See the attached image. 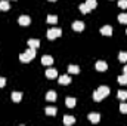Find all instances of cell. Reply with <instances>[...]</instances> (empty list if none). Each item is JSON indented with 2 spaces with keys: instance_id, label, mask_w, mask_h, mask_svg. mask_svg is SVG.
Wrapping results in <instances>:
<instances>
[{
  "instance_id": "ac0fdd59",
  "label": "cell",
  "mask_w": 127,
  "mask_h": 126,
  "mask_svg": "<svg viewBox=\"0 0 127 126\" xmlns=\"http://www.w3.org/2000/svg\"><path fill=\"white\" fill-rule=\"evenodd\" d=\"M10 9V6H9V1L7 0H0V10H9Z\"/></svg>"
},
{
  "instance_id": "d4e9b609",
  "label": "cell",
  "mask_w": 127,
  "mask_h": 126,
  "mask_svg": "<svg viewBox=\"0 0 127 126\" xmlns=\"http://www.w3.org/2000/svg\"><path fill=\"white\" fill-rule=\"evenodd\" d=\"M118 83L120 85H127V74H121L118 77Z\"/></svg>"
},
{
  "instance_id": "277c9868",
  "label": "cell",
  "mask_w": 127,
  "mask_h": 126,
  "mask_svg": "<svg viewBox=\"0 0 127 126\" xmlns=\"http://www.w3.org/2000/svg\"><path fill=\"white\" fill-rule=\"evenodd\" d=\"M18 24H19V25H22V27H27V25H30V24H31V18H30V16H27V15H21V16L18 18Z\"/></svg>"
},
{
  "instance_id": "f1b7e54d",
  "label": "cell",
  "mask_w": 127,
  "mask_h": 126,
  "mask_svg": "<svg viewBox=\"0 0 127 126\" xmlns=\"http://www.w3.org/2000/svg\"><path fill=\"white\" fill-rule=\"evenodd\" d=\"M6 85V79H3V77H0V88H3Z\"/></svg>"
},
{
  "instance_id": "d6986e66",
  "label": "cell",
  "mask_w": 127,
  "mask_h": 126,
  "mask_svg": "<svg viewBox=\"0 0 127 126\" xmlns=\"http://www.w3.org/2000/svg\"><path fill=\"white\" fill-rule=\"evenodd\" d=\"M56 96H58V95H56V92H55V91H49V92L46 94V99H47V101H52V102H53V101L56 99Z\"/></svg>"
},
{
  "instance_id": "3957f363",
  "label": "cell",
  "mask_w": 127,
  "mask_h": 126,
  "mask_svg": "<svg viewBox=\"0 0 127 126\" xmlns=\"http://www.w3.org/2000/svg\"><path fill=\"white\" fill-rule=\"evenodd\" d=\"M46 36H47L49 40H55V39H58V37L62 36V30L61 28H50V30H47Z\"/></svg>"
},
{
  "instance_id": "484cf974",
  "label": "cell",
  "mask_w": 127,
  "mask_h": 126,
  "mask_svg": "<svg viewBox=\"0 0 127 126\" xmlns=\"http://www.w3.org/2000/svg\"><path fill=\"white\" fill-rule=\"evenodd\" d=\"M86 4H87V6L90 7V10H92V9H95V7H96V4H97V3H96V0H87V1H86Z\"/></svg>"
},
{
  "instance_id": "f546056e",
  "label": "cell",
  "mask_w": 127,
  "mask_h": 126,
  "mask_svg": "<svg viewBox=\"0 0 127 126\" xmlns=\"http://www.w3.org/2000/svg\"><path fill=\"white\" fill-rule=\"evenodd\" d=\"M123 73H124V74H127V65L124 67V68H123Z\"/></svg>"
},
{
  "instance_id": "5bb4252c",
  "label": "cell",
  "mask_w": 127,
  "mask_h": 126,
  "mask_svg": "<svg viewBox=\"0 0 127 126\" xmlns=\"http://www.w3.org/2000/svg\"><path fill=\"white\" fill-rule=\"evenodd\" d=\"M58 82H59V85H69L71 83V77L69 76H61L59 79H58Z\"/></svg>"
},
{
  "instance_id": "30bf717a",
  "label": "cell",
  "mask_w": 127,
  "mask_h": 126,
  "mask_svg": "<svg viewBox=\"0 0 127 126\" xmlns=\"http://www.w3.org/2000/svg\"><path fill=\"white\" fill-rule=\"evenodd\" d=\"M89 120H90L92 123H99L100 114H99V113H90V114H89Z\"/></svg>"
},
{
  "instance_id": "7402d4cb",
  "label": "cell",
  "mask_w": 127,
  "mask_h": 126,
  "mask_svg": "<svg viewBox=\"0 0 127 126\" xmlns=\"http://www.w3.org/2000/svg\"><path fill=\"white\" fill-rule=\"evenodd\" d=\"M117 96H118V99H121V101L127 99V91H118V92H117Z\"/></svg>"
},
{
  "instance_id": "7c38bea8",
  "label": "cell",
  "mask_w": 127,
  "mask_h": 126,
  "mask_svg": "<svg viewBox=\"0 0 127 126\" xmlns=\"http://www.w3.org/2000/svg\"><path fill=\"white\" fill-rule=\"evenodd\" d=\"M65 104H66V107H68V108H72V107H75L77 101H75V98L68 96V98H65Z\"/></svg>"
},
{
  "instance_id": "4316f807",
  "label": "cell",
  "mask_w": 127,
  "mask_h": 126,
  "mask_svg": "<svg viewBox=\"0 0 127 126\" xmlns=\"http://www.w3.org/2000/svg\"><path fill=\"white\" fill-rule=\"evenodd\" d=\"M118 7L127 9V0H118Z\"/></svg>"
},
{
  "instance_id": "cb8c5ba5",
  "label": "cell",
  "mask_w": 127,
  "mask_h": 126,
  "mask_svg": "<svg viewBox=\"0 0 127 126\" xmlns=\"http://www.w3.org/2000/svg\"><path fill=\"white\" fill-rule=\"evenodd\" d=\"M118 21L121 24H127V13H120L118 15Z\"/></svg>"
},
{
  "instance_id": "5b68a950",
  "label": "cell",
  "mask_w": 127,
  "mask_h": 126,
  "mask_svg": "<svg viewBox=\"0 0 127 126\" xmlns=\"http://www.w3.org/2000/svg\"><path fill=\"white\" fill-rule=\"evenodd\" d=\"M72 30L74 31H77V33H81L83 30H84V22L83 21H75V22H72Z\"/></svg>"
},
{
  "instance_id": "8fae6325",
  "label": "cell",
  "mask_w": 127,
  "mask_h": 126,
  "mask_svg": "<svg viewBox=\"0 0 127 126\" xmlns=\"http://www.w3.org/2000/svg\"><path fill=\"white\" fill-rule=\"evenodd\" d=\"M75 123V117H72V116H64V125L66 126H71Z\"/></svg>"
},
{
  "instance_id": "6da1fadb",
  "label": "cell",
  "mask_w": 127,
  "mask_h": 126,
  "mask_svg": "<svg viewBox=\"0 0 127 126\" xmlns=\"http://www.w3.org/2000/svg\"><path fill=\"white\" fill-rule=\"evenodd\" d=\"M108 95H109V88L103 85V86H99L95 92H93V99H95L96 102H99V101H102L103 98H106Z\"/></svg>"
},
{
  "instance_id": "1f68e13d",
  "label": "cell",
  "mask_w": 127,
  "mask_h": 126,
  "mask_svg": "<svg viewBox=\"0 0 127 126\" xmlns=\"http://www.w3.org/2000/svg\"><path fill=\"white\" fill-rule=\"evenodd\" d=\"M126 33H127V31H126Z\"/></svg>"
},
{
  "instance_id": "9c48e42d",
  "label": "cell",
  "mask_w": 127,
  "mask_h": 126,
  "mask_svg": "<svg viewBox=\"0 0 127 126\" xmlns=\"http://www.w3.org/2000/svg\"><path fill=\"white\" fill-rule=\"evenodd\" d=\"M106 68H108V64L105 61H97L96 63V70L97 71H106Z\"/></svg>"
},
{
  "instance_id": "9a60e30c",
  "label": "cell",
  "mask_w": 127,
  "mask_h": 126,
  "mask_svg": "<svg viewBox=\"0 0 127 126\" xmlns=\"http://www.w3.org/2000/svg\"><path fill=\"white\" fill-rule=\"evenodd\" d=\"M10 96H12V101H13V102H21V99H22V94H21V92H16V91L12 92Z\"/></svg>"
},
{
  "instance_id": "44dd1931",
  "label": "cell",
  "mask_w": 127,
  "mask_h": 126,
  "mask_svg": "<svg viewBox=\"0 0 127 126\" xmlns=\"http://www.w3.org/2000/svg\"><path fill=\"white\" fill-rule=\"evenodd\" d=\"M49 24H56L58 22V16L56 15H47V19H46Z\"/></svg>"
},
{
  "instance_id": "2e32d148",
  "label": "cell",
  "mask_w": 127,
  "mask_h": 126,
  "mask_svg": "<svg viewBox=\"0 0 127 126\" xmlns=\"http://www.w3.org/2000/svg\"><path fill=\"white\" fill-rule=\"evenodd\" d=\"M68 73L69 74H78L80 73V67L78 65H69L68 67Z\"/></svg>"
},
{
  "instance_id": "603a6c76",
  "label": "cell",
  "mask_w": 127,
  "mask_h": 126,
  "mask_svg": "<svg viewBox=\"0 0 127 126\" xmlns=\"http://www.w3.org/2000/svg\"><path fill=\"white\" fill-rule=\"evenodd\" d=\"M118 60H120V63H127V52H120Z\"/></svg>"
},
{
  "instance_id": "83f0119b",
  "label": "cell",
  "mask_w": 127,
  "mask_h": 126,
  "mask_svg": "<svg viewBox=\"0 0 127 126\" xmlns=\"http://www.w3.org/2000/svg\"><path fill=\"white\" fill-rule=\"evenodd\" d=\"M120 111L121 113H127V102H121L120 104Z\"/></svg>"
},
{
  "instance_id": "ffe728a7",
  "label": "cell",
  "mask_w": 127,
  "mask_h": 126,
  "mask_svg": "<svg viewBox=\"0 0 127 126\" xmlns=\"http://www.w3.org/2000/svg\"><path fill=\"white\" fill-rule=\"evenodd\" d=\"M78 7H80V12H81V13H84V15L90 12V7H89V6H87L86 3H81V4H80Z\"/></svg>"
},
{
  "instance_id": "4fadbf2b",
  "label": "cell",
  "mask_w": 127,
  "mask_h": 126,
  "mask_svg": "<svg viewBox=\"0 0 127 126\" xmlns=\"http://www.w3.org/2000/svg\"><path fill=\"white\" fill-rule=\"evenodd\" d=\"M38 46H40V40H37V39H28V48L37 49Z\"/></svg>"
},
{
  "instance_id": "ba28073f",
  "label": "cell",
  "mask_w": 127,
  "mask_h": 126,
  "mask_svg": "<svg viewBox=\"0 0 127 126\" xmlns=\"http://www.w3.org/2000/svg\"><path fill=\"white\" fill-rule=\"evenodd\" d=\"M41 64H43V65H46V67H49V65H52V64H53V58H52L50 55H44V57L41 58Z\"/></svg>"
},
{
  "instance_id": "7a4b0ae2",
  "label": "cell",
  "mask_w": 127,
  "mask_h": 126,
  "mask_svg": "<svg viewBox=\"0 0 127 126\" xmlns=\"http://www.w3.org/2000/svg\"><path fill=\"white\" fill-rule=\"evenodd\" d=\"M34 58H35V49H32V48H28L25 52H22L19 55V61L21 63H30Z\"/></svg>"
},
{
  "instance_id": "52a82bcc",
  "label": "cell",
  "mask_w": 127,
  "mask_h": 126,
  "mask_svg": "<svg viewBox=\"0 0 127 126\" xmlns=\"http://www.w3.org/2000/svg\"><path fill=\"white\" fill-rule=\"evenodd\" d=\"M100 34L102 36H112V27L111 25H103L100 28Z\"/></svg>"
},
{
  "instance_id": "e0dca14e",
  "label": "cell",
  "mask_w": 127,
  "mask_h": 126,
  "mask_svg": "<svg viewBox=\"0 0 127 126\" xmlns=\"http://www.w3.org/2000/svg\"><path fill=\"white\" fill-rule=\"evenodd\" d=\"M56 107H46V110H44V113L47 114V116H56Z\"/></svg>"
},
{
  "instance_id": "8992f818",
  "label": "cell",
  "mask_w": 127,
  "mask_h": 126,
  "mask_svg": "<svg viewBox=\"0 0 127 126\" xmlns=\"http://www.w3.org/2000/svg\"><path fill=\"white\" fill-rule=\"evenodd\" d=\"M44 74H46L47 79H56V77H58V71H56L55 68H47Z\"/></svg>"
},
{
  "instance_id": "4dcf8cb0",
  "label": "cell",
  "mask_w": 127,
  "mask_h": 126,
  "mask_svg": "<svg viewBox=\"0 0 127 126\" xmlns=\"http://www.w3.org/2000/svg\"><path fill=\"white\" fill-rule=\"evenodd\" d=\"M49 1H56V0H49Z\"/></svg>"
}]
</instances>
